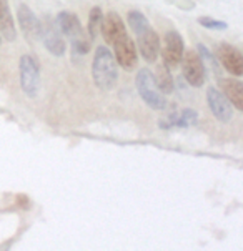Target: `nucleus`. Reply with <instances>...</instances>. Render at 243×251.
Listing matches in <instances>:
<instances>
[{"label":"nucleus","mask_w":243,"mask_h":251,"mask_svg":"<svg viewBox=\"0 0 243 251\" xmlns=\"http://www.w3.org/2000/svg\"><path fill=\"white\" fill-rule=\"evenodd\" d=\"M92 76L102 90H112L118 82V63L107 47H97L92 63Z\"/></svg>","instance_id":"nucleus-1"},{"label":"nucleus","mask_w":243,"mask_h":251,"mask_svg":"<svg viewBox=\"0 0 243 251\" xmlns=\"http://www.w3.org/2000/svg\"><path fill=\"white\" fill-rule=\"evenodd\" d=\"M57 27L60 28V32L63 35H67V38L70 40L72 49L77 53H88L92 49V40L88 37V33L83 30L82 24H80L79 17L70 12H60L57 17Z\"/></svg>","instance_id":"nucleus-2"},{"label":"nucleus","mask_w":243,"mask_h":251,"mask_svg":"<svg viewBox=\"0 0 243 251\" xmlns=\"http://www.w3.org/2000/svg\"><path fill=\"white\" fill-rule=\"evenodd\" d=\"M135 87H137L138 95L142 100L153 110H165L167 108V100L163 93L159 90L153 78V74L148 69H140L135 76Z\"/></svg>","instance_id":"nucleus-3"},{"label":"nucleus","mask_w":243,"mask_h":251,"mask_svg":"<svg viewBox=\"0 0 243 251\" xmlns=\"http://www.w3.org/2000/svg\"><path fill=\"white\" fill-rule=\"evenodd\" d=\"M20 70V87L24 93L30 99H35L40 92V67L30 55H22L19 63Z\"/></svg>","instance_id":"nucleus-4"},{"label":"nucleus","mask_w":243,"mask_h":251,"mask_svg":"<svg viewBox=\"0 0 243 251\" xmlns=\"http://www.w3.org/2000/svg\"><path fill=\"white\" fill-rule=\"evenodd\" d=\"M182 70L185 75V80L189 82L191 87H202L207 80V69L203 65L200 55L195 50H189V52H183L182 57Z\"/></svg>","instance_id":"nucleus-5"},{"label":"nucleus","mask_w":243,"mask_h":251,"mask_svg":"<svg viewBox=\"0 0 243 251\" xmlns=\"http://www.w3.org/2000/svg\"><path fill=\"white\" fill-rule=\"evenodd\" d=\"M113 49H115V60L120 67H123L125 70H134L137 65V47H135L134 40L130 38V35H122L118 40L113 42Z\"/></svg>","instance_id":"nucleus-6"},{"label":"nucleus","mask_w":243,"mask_h":251,"mask_svg":"<svg viewBox=\"0 0 243 251\" xmlns=\"http://www.w3.org/2000/svg\"><path fill=\"white\" fill-rule=\"evenodd\" d=\"M207 101H208V107H210L213 117L216 120L228 123L232 122L233 118V105L230 103L227 97L223 95L220 90L216 88H208L207 90Z\"/></svg>","instance_id":"nucleus-7"},{"label":"nucleus","mask_w":243,"mask_h":251,"mask_svg":"<svg viewBox=\"0 0 243 251\" xmlns=\"http://www.w3.org/2000/svg\"><path fill=\"white\" fill-rule=\"evenodd\" d=\"M183 52H185V45L178 32H168L163 40V50H162V57L163 63L168 69H173L182 62Z\"/></svg>","instance_id":"nucleus-8"},{"label":"nucleus","mask_w":243,"mask_h":251,"mask_svg":"<svg viewBox=\"0 0 243 251\" xmlns=\"http://www.w3.org/2000/svg\"><path fill=\"white\" fill-rule=\"evenodd\" d=\"M218 62L223 65V69L233 76H242L243 74V55L240 50L228 44H221L218 47Z\"/></svg>","instance_id":"nucleus-9"},{"label":"nucleus","mask_w":243,"mask_h":251,"mask_svg":"<svg viewBox=\"0 0 243 251\" xmlns=\"http://www.w3.org/2000/svg\"><path fill=\"white\" fill-rule=\"evenodd\" d=\"M137 44L140 49V53L147 62H155L160 53V38L157 32L148 25L142 32L137 33Z\"/></svg>","instance_id":"nucleus-10"},{"label":"nucleus","mask_w":243,"mask_h":251,"mask_svg":"<svg viewBox=\"0 0 243 251\" xmlns=\"http://www.w3.org/2000/svg\"><path fill=\"white\" fill-rule=\"evenodd\" d=\"M17 19H19V25L22 28L24 35L28 40H38L42 33V22L38 20V17L28 8L25 3L19 7L17 10Z\"/></svg>","instance_id":"nucleus-11"},{"label":"nucleus","mask_w":243,"mask_h":251,"mask_svg":"<svg viewBox=\"0 0 243 251\" xmlns=\"http://www.w3.org/2000/svg\"><path fill=\"white\" fill-rule=\"evenodd\" d=\"M40 38L44 40L45 49L52 55H55V57H62V55L65 53L67 47H65V42H63L60 28H58L57 25H54L50 22L42 25Z\"/></svg>","instance_id":"nucleus-12"},{"label":"nucleus","mask_w":243,"mask_h":251,"mask_svg":"<svg viewBox=\"0 0 243 251\" xmlns=\"http://www.w3.org/2000/svg\"><path fill=\"white\" fill-rule=\"evenodd\" d=\"M100 32L104 35V40L107 44H113L115 40H118L122 35H125V25H123L122 19L115 12H110L104 17L100 22Z\"/></svg>","instance_id":"nucleus-13"},{"label":"nucleus","mask_w":243,"mask_h":251,"mask_svg":"<svg viewBox=\"0 0 243 251\" xmlns=\"http://www.w3.org/2000/svg\"><path fill=\"white\" fill-rule=\"evenodd\" d=\"M220 85H221V90H223L221 93L227 97L230 103L237 110L243 112V83L233 78H223Z\"/></svg>","instance_id":"nucleus-14"},{"label":"nucleus","mask_w":243,"mask_h":251,"mask_svg":"<svg viewBox=\"0 0 243 251\" xmlns=\"http://www.w3.org/2000/svg\"><path fill=\"white\" fill-rule=\"evenodd\" d=\"M0 35L8 42H14L17 37L14 17H12L8 0H0Z\"/></svg>","instance_id":"nucleus-15"},{"label":"nucleus","mask_w":243,"mask_h":251,"mask_svg":"<svg viewBox=\"0 0 243 251\" xmlns=\"http://www.w3.org/2000/svg\"><path fill=\"white\" fill-rule=\"evenodd\" d=\"M155 78V83L159 87V90L163 93V95H170L173 92L175 85H173V76L170 74V69L165 63L157 67V75H153Z\"/></svg>","instance_id":"nucleus-16"},{"label":"nucleus","mask_w":243,"mask_h":251,"mask_svg":"<svg viewBox=\"0 0 243 251\" xmlns=\"http://www.w3.org/2000/svg\"><path fill=\"white\" fill-rule=\"evenodd\" d=\"M127 22H129L130 28L134 30L135 35H137L138 32H142L143 28L148 27L147 17H145L142 12H138V10H130L129 15H127Z\"/></svg>","instance_id":"nucleus-17"},{"label":"nucleus","mask_w":243,"mask_h":251,"mask_svg":"<svg viewBox=\"0 0 243 251\" xmlns=\"http://www.w3.org/2000/svg\"><path fill=\"white\" fill-rule=\"evenodd\" d=\"M197 53L200 55V58H202V62H203V65H205V69L208 67V69H210L215 75H218V74H220L218 62H216V58L210 53V50H208L205 45H203V44H198V45H197Z\"/></svg>","instance_id":"nucleus-18"},{"label":"nucleus","mask_w":243,"mask_h":251,"mask_svg":"<svg viewBox=\"0 0 243 251\" xmlns=\"http://www.w3.org/2000/svg\"><path fill=\"white\" fill-rule=\"evenodd\" d=\"M104 19V14H102V8L100 7H93L90 10V15H88V27H87V33L90 37V40L97 37V32L100 28V22Z\"/></svg>","instance_id":"nucleus-19"},{"label":"nucleus","mask_w":243,"mask_h":251,"mask_svg":"<svg viewBox=\"0 0 243 251\" xmlns=\"http://www.w3.org/2000/svg\"><path fill=\"white\" fill-rule=\"evenodd\" d=\"M197 118L198 115L195 110H190V108H185L182 113H178L177 117V122H175V126H180V128H187L190 125H195L197 123Z\"/></svg>","instance_id":"nucleus-20"},{"label":"nucleus","mask_w":243,"mask_h":251,"mask_svg":"<svg viewBox=\"0 0 243 251\" xmlns=\"http://www.w3.org/2000/svg\"><path fill=\"white\" fill-rule=\"evenodd\" d=\"M198 24L205 28H210V30H225L227 28V24L221 22V20H215L210 19V17H200Z\"/></svg>","instance_id":"nucleus-21"},{"label":"nucleus","mask_w":243,"mask_h":251,"mask_svg":"<svg viewBox=\"0 0 243 251\" xmlns=\"http://www.w3.org/2000/svg\"><path fill=\"white\" fill-rule=\"evenodd\" d=\"M0 44H2V35H0Z\"/></svg>","instance_id":"nucleus-22"}]
</instances>
